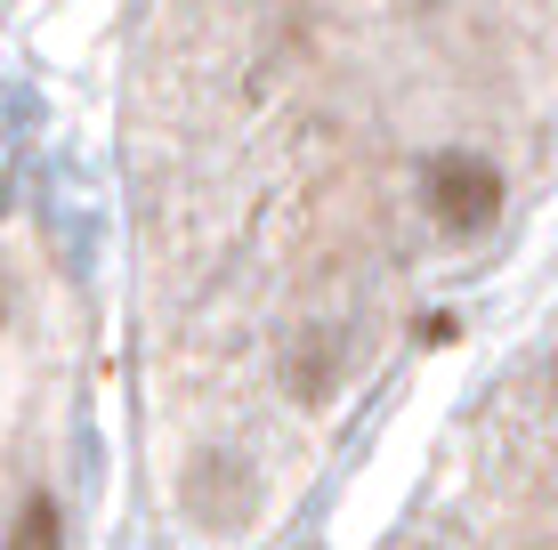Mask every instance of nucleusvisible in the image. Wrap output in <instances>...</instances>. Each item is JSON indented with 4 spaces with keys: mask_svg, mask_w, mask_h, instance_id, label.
I'll use <instances>...</instances> for the list:
<instances>
[{
    "mask_svg": "<svg viewBox=\"0 0 558 550\" xmlns=\"http://www.w3.org/2000/svg\"><path fill=\"white\" fill-rule=\"evenodd\" d=\"M550 405H558V365H550Z\"/></svg>",
    "mask_w": 558,
    "mask_h": 550,
    "instance_id": "nucleus-4",
    "label": "nucleus"
},
{
    "mask_svg": "<svg viewBox=\"0 0 558 550\" xmlns=\"http://www.w3.org/2000/svg\"><path fill=\"white\" fill-rule=\"evenodd\" d=\"M283 389H292L300 405H332V389H340V340L332 332H300L292 365H283Z\"/></svg>",
    "mask_w": 558,
    "mask_h": 550,
    "instance_id": "nucleus-2",
    "label": "nucleus"
},
{
    "mask_svg": "<svg viewBox=\"0 0 558 550\" xmlns=\"http://www.w3.org/2000/svg\"><path fill=\"white\" fill-rule=\"evenodd\" d=\"M502 170H494L486 155H461V146H446V155L421 162V211H429L446 235H486L494 219H502Z\"/></svg>",
    "mask_w": 558,
    "mask_h": 550,
    "instance_id": "nucleus-1",
    "label": "nucleus"
},
{
    "mask_svg": "<svg viewBox=\"0 0 558 550\" xmlns=\"http://www.w3.org/2000/svg\"><path fill=\"white\" fill-rule=\"evenodd\" d=\"M57 542H65V526H57V502H49V494H33L25 510H16L9 550H57Z\"/></svg>",
    "mask_w": 558,
    "mask_h": 550,
    "instance_id": "nucleus-3",
    "label": "nucleus"
}]
</instances>
